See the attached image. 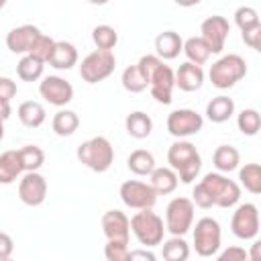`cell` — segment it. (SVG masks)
Returning a JSON list of instances; mask_svg holds the SVG:
<instances>
[{
  "label": "cell",
  "instance_id": "obj_42",
  "mask_svg": "<svg viewBox=\"0 0 261 261\" xmlns=\"http://www.w3.org/2000/svg\"><path fill=\"white\" fill-rule=\"evenodd\" d=\"M241 37H243L245 45H249L251 49L259 51V47H261V24H259V27H253V29H249V31H243Z\"/></svg>",
  "mask_w": 261,
  "mask_h": 261
},
{
  "label": "cell",
  "instance_id": "obj_33",
  "mask_svg": "<svg viewBox=\"0 0 261 261\" xmlns=\"http://www.w3.org/2000/svg\"><path fill=\"white\" fill-rule=\"evenodd\" d=\"M92 41L98 51H112L118 43V33L110 24H98L92 29Z\"/></svg>",
  "mask_w": 261,
  "mask_h": 261
},
{
  "label": "cell",
  "instance_id": "obj_41",
  "mask_svg": "<svg viewBox=\"0 0 261 261\" xmlns=\"http://www.w3.org/2000/svg\"><path fill=\"white\" fill-rule=\"evenodd\" d=\"M245 259H247V251H245L243 247H237V245L226 247V249L216 257V261H245Z\"/></svg>",
  "mask_w": 261,
  "mask_h": 261
},
{
  "label": "cell",
  "instance_id": "obj_5",
  "mask_svg": "<svg viewBox=\"0 0 261 261\" xmlns=\"http://www.w3.org/2000/svg\"><path fill=\"white\" fill-rule=\"evenodd\" d=\"M128 222L135 239L147 249L163 243L165 224H163V218L153 210H139L137 214H133V218H128Z\"/></svg>",
  "mask_w": 261,
  "mask_h": 261
},
{
  "label": "cell",
  "instance_id": "obj_48",
  "mask_svg": "<svg viewBox=\"0 0 261 261\" xmlns=\"http://www.w3.org/2000/svg\"><path fill=\"white\" fill-rule=\"evenodd\" d=\"M2 261H14V259H10V257H8V259H2Z\"/></svg>",
  "mask_w": 261,
  "mask_h": 261
},
{
  "label": "cell",
  "instance_id": "obj_44",
  "mask_svg": "<svg viewBox=\"0 0 261 261\" xmlns=\"http://www.w3.org/2000/svg\"><path fill=\"white\" fill-rule=\"evenodd\" d=\"M12 251H14V241H12V237L6 234V232H0V261H2V259H8V257L12 255Z\"/></svg>",
  "mask_w": 261,
  "mask_h": 261
},
{
  "label": "cell",
  "instance_id": "obj_10",
  "mask_svg": "<svg viewBox=\"0 0 261 261\" xmlns=\"http://www.w3.org/2000/svg\"><path fill=\"white\" fill-rule=\"evenodd\" d=\"M118 194H120L122 204L133 208V210H151L157 202V194L153 192V188L145 181H139V179L122 181Z\"/></svg>",
  "mask_w": 261,
  "mask_h": 261
},
{
  "label": "cell",
  "instance_id": "obj_36",
  "mask_svg": "<svg viewBox=\"0 0 261 261\" xmlns=\"http://www.w3.org/2000/svg\"><path fill=\"white\" fill-rule=\"evenodd\" d=\"M237 126L243 135L247 137H255L261 128V114L255 108H245L237 114Z\"/></svg>",
  "mask_w": 261,
  "mask_h": 261
},
{
  "label": "cell",
  "instance_id": "obj_34",
  "mask_svg": "<svg viewBox=\"0 0 261 261\" xmlns=\"http://www.w3.org/2000/svg\"><path fill=\"white\" fill-rule=\"evenodd\" d=\"M241 186L251 194H261V165L259 163H245L239 169Z\"/></svg>",
  "mask_w": 261,
  "mask_h": 261
},
{
  "label": "cell",
  "instance_id": "obj_21",
  "mask_svg": "<svg viewBox=\"0 0 261 261\" xmlns=\"http://www.w3.org/2000/svg\"><path fill=\"white\" fill-rule=\"evenodd\" d=\"M51 67L55 69H71L77 63V49L75 45L67 43V41H55L53 53L47 61Z\"/></svg>",
  "mask_w": 261,
  "mask_h": 261
},
{
  "label": "cell",
  "instance_id": "obj_17",
  "mask_svg": "<svg viewBox=\"0 0 261 261\" xmlns=\"http://www.w3.org/2000/svg\"><path fill=\"white\" fill-rule=\"evenodd\" d=\"M102 230L108 241H126L130 237V222L128 216L120 210H106L102 214Z\"/></svg>",
  "mask_w": 261,
  "mask_h": 261
},
{
  "label": "cell",
  "instance_id": "obj_12",
  "mask_svg": "<svg viewBox=\"0 0 261 261\" xmlns=\"http://www.w3.org/2000/svg\"><path fill=\"white\" fill-rule=\"evenodd\" d=\"M200 39L206 43V47L210 49V53H222L226 37L230 33V24L224 16L220 14H212L208 18L202 20L200 24Z\"/></svg>",
  "mask_w": 261,
  "mask_h": 261
},
{
  "label": "cell",
  "instance_id": "obj_1",
  "mask_svg": "<svg viewBox=\"0 0 261 261\" xmlns=\"http://www.w3.org/2000/svg\"><path fill=\"white\" fill-rule=\"evenodd\" d=\"M192 204L198 208H232L241 200V186L232 179H228L224 173L210 171L206 173L192 190Z\"/></svg>",
  "mask_w": 261,
  "mask_h": 261
},
{
  "label": "cell",
  "instance_id": "obj_35",
  "mask_svg": "<svg viewBox=\"0 0 261 261\" xmlns=\"http://www.w3.org/2000/svg\"><path fill=\"white\" fill-rule=\"evenodd\" d=\"M120 82H122V88H124L126 92H130V94H141V92H145V90L149 88V84H147L145 75L141 73V69L137 67V63L124 67Z\"/></svg>",
  "mask_w": 261,
  "mask_h": 261
},
{
  "label": "cell",
  "instance_id": "obj_20",
  "mask_svg": "<svg viewBox=\"0 0 261 261\" xmlns=\"http://www.w3.org/2000/svg\"><path fill=\"white\" fill-rule=\"evenodd\" d=\"M179 179L171 167H155L149 175V186L157 196H167L177 188Z\"/></svg>",
  "mask_w": 261,
  "mask_h": 261
},
{
  "label": "cell",
  "instance_id": "obj_4",
  "mask_svg": "<svg viewBox=\"0 0 261 261\" xmlns=\"http://www.w3.org/2000/svg\"><path fill=\"white\" fill-rule=\"evenodd\" d=\"M245 75H247V61L237 53L222 55L220 59H216L210 65V71H208V77H210L212 86L218 88V90L232 88Z\"/></svg>",
  "mask_w": 261,
  "mask_h": 261
},
{
  "label": "cell",
  "instance_id": "obj_11",
  "mask_svg": "<svg viewBox=\"0 0 261 261\" xmlns=\"http://www.w3.org/2000/svg\"><path fill=\"white\" fill-rule=\"evenodd\" d=\"M232 234L241 241H251L259 234V210L253 202L239 204L230 218Z\"/></svg>",
  "mask_w": 261,
  "mask_h": 261
},
{
  "label": "cell",
  "instance_id": "obj_28",
  "mask_svg": "<svg viewBox=\"0 0 261 261\" xmlns=\"http://www.w3.org/2000/svg\"><path fill=\"white\" fill-rule=\"evenodd\" d=\"M126 167L135 175H151V171L157 165H155V157H153L151 151H147V149H135L128 155V159H126Z\"/></svg>",
  "mask_w": 261,
  "mask_h": 261
},
{
  "label": "cell",
  "instance_id": "obj_25",
  "mask_svg": "<svg viewBox=\"0 0 261 261\" xmlns=\"http://www.w3.org/2000/svg\"><path fill=\"white\" fill-rule=\"evenodd\" d=\"M124 128L128 133V137L133 139H147L153 133V120L147 112L143 110H135L126 116L124 120Z\"/></svg>",
  "mask_w": 261,
  "mask_h": 261
},
{
  "label": "cell",
  "instance_id": "obj_32",
  "mask_svg": "<svg viewBox=\"0 0 261 261\" xmlns=\"http://www.w3.org/2000/svg\"><path fill=\"white\" fill-rule=\"evenodd\" d=\"M43 69H45V63L31 57V55H22L20 61L16 63V75L22 80V82H37L43 77Z\"/></svg>",
  "mask_w": 261,
  "mask_h": 261
},
{
  "label": "cell",
  "instance_id": "obj_29",
  "mask_svg": "<svg viewBox=\"0 0 261 261\" xmlns=\"http://www.w3.org/2000/svg\"><path fill=\"white\" fill-rule=\"evenodd\" d=\"M181 51L186 53V57H188V61L190 63H194V65H204L208 59H210V49L206 47V43L200 39V37H188L186 41H184V47H181Z\"/></svg>",
  "mask_w": 261,
  "mask_h": 261
},
{
  "label": "cell",
  "instance_id": "obj_37",
  "mask_svg": "<svg viewBox=\"0 0 261 261\" xmlns=\"http://www.w3.org/2000/svg\"><path fill=\"white\" fill-rule=\"evenodd\" d=\"M234 24L243 33V31H249L253 27H259L261 20H259V14H257V10L253 6H239L234 10Z\"/></svg>",
  "mask_w": 261,
  "mask_h": 261
},
{
  "label": "cell",
  "instance_id": "obj_39",
  "mask_svg": "<svg viewBox=\"0 0 261 261\" xmlns=\"http://www.w3.org/2000/svg\"><path fill=\"white\" fill-rule=\"evenodd\" d=\"M128 253L126 241H106L104 245V257L106 261H124Z\"/></svg>",
  "mask_w": 261,
  "mask_h": 261
},
{
  "label": "cell",
  "instance_id": "obj_7",
  "mask_svg": "<svg viewBox=\"0 0 261 261\" xmlns=\"http://www.w3.org/2000/svg\"><path fill=\"white\" fill-rule=\"evenodd\" d=\"M222 241V230L216 218L202 216L194 226V249L200 257H212L218 253Z\"/></svg>",
  "mask_w": 261,
  "mask_h": 261
},
{
  "label": "cell",
  "instance_id": "obj_30",
  "mask_svg": "<svg viewBox=\"0 0 261 261\" xmlns=\"http://www.w3.org/2000/svg\"><path fill=\"white\" fill-rule=\"evenodd\" d=\"M18 159H20V165H22L24 173L39 171L45 163V151L37 145H24V147L18 149Z\"/></svg>",
  "mask_w": 261,
  "mask_h": 261
},
{
  "label": "cell",
  "instance_id": "obj_6",
  "mask_svg": "<svg viewBox=\"0 0 261 261\" xmlns=\"http://www.w3.org/2000/svg\"><path fill=\"white\" fill-rule=\"evenodd\" d=\"M194 224V204L186 196L173 198L165 208V230L171 237H184Z\"/></svg>",
  "mask_w": 261,
  "mask_h": 261
},
{
  "label": "cell",
  "instance_id": "obj_27",
  "mask_svg": "<svg viewBox=\"0 0 261 261\" xmlns=\"http://www.w3.org/2000/svg\"><path fill=\"white\" fill-rule=\"evenodd\" d=\"M80 126V116L73 112V110H67V108H61L53 114V120H51V128L57 137H69L77 130Z\"/></svg>",
  "mask_w": 261,
  "mask_h": 261
},
{
  "label": "cell",
  "instance_id": "obj_26",
  "mask_svg": "<svg viewBox=\"0 0 261 261\" xmlns=\"http://www.w3.org/2000/svg\"><path fill=\"white\" fill-rule=\"evenodd\" d=\"M212 163L218 169V173H230V171H234L239 167L241 155L232 145H220L212 153Z\"/></svg>",
  "mask_w": 261,
  "mask_h": 261
},
{
  "label": "cell",
  "instance_id": "obj_9",
  "mask_svg": "<svg viewBox=\"0 0 261 261\" xmlns=\"http://www.w3.org/2000/svg\"><path fill=\"white\" fill-rule=\"evenodd\" d=\"M165 124H167V133L171 137H175L177 141H184L202 130L204 118H202V114H198L192 108H177V110L169 112Z\"/></svg>",
  "mask_w": 261,
  "mask_h": 261
},
{
  "label": "cell",
  "instance_id": "obj_22",
  "mask_svg": "<svg viewBox=\"0 0 261 261\" xmlns=\"http://www.w3.org/2000/svg\"><path fill=\"white\" fill-rule=\"evenodd\" d=\"M234 114V100L228 96H216L206 104V118L214 124L226 122Z\"/></svg>",
  "mask_w": 261,
  "mask_h": 261
},
{
  "label": "cell",
  "instance_id": "obj_16",
  "mask_svg": "<svg viewBox=\"0 0 261 261\" xmlns=\"http://www.w3.org/2000/svg\"><path fill=\"white\" fill-rule=\"evenodd\" d=\"M39 35H41V31H39V27H35V24H20V27H14V29H10L8 35H6V47H8L12 53L27 55Z\"/></svg>",
  "mask_w": 261,
  "mask_h": 261
},
{
  "label": "cell",
  "instance_id": "obj_45",
  "mask_svg": "<svg viewBox=\"0 0 261 261\" xmlns=\"http://www.w3.org/2000/svg\"><path fill=\"white\" fill-rule=\"evenodd\" d=\"M10 114H12L10 102H6V100H0V122L8 120V118H10Z\"/></svg>",
  "mask_w": 261,
  "mask_h": 261
},
{
  "label": "cell",
  "instance_id": "obj_38",
  "mask_svg": "<svg viewBox=\"0 0 261 261\" xmlns=\"http://www.w3.org/2000/svg\"><path fill=\"white\" fill-rule=\"evenodd\" d=\"M53 47H55V41H53L51 37H47V35L41 33V35L37 37V41L33 43V47H31V51H29L27 55H31V57H35V59L47 63L49 57H51V53H53Z\"/></svg>",
  "mask_w": 261,
  "mask_h": 261
},
{
  "label": "cell",
  "instance_id": "obj_15",
  "mask_svg": "<svg viewBox=\"0 0 261 261\" xmlns=\"http://www.w3.org/2000/svg\"><path fill=\"white\" fill-rule=\"evenodd\" d=\"M18 198L27 206H41L47 198V179L39 171H29L18 179Z\"/></svg>",
  "mask_w": 261,
  "mask_h": 261
},
{
  "label": "cell",
  "instance_id": "obj_47",
  "mask_svg": "<svg viewBox=\"0 0 261 261\" xmlns=\"http://www.w3.org/2000/svg\"><path fill=\"white\" fill-rule=\"evenodd\" d=\"M4 4H6V2H4V0H0V8H2V6H4Z\"/></svg>",
  "mask_w": 261,
  "mask_h": 261
},
{
  "label": "cell",
  "instance_id": "obj_2",
  "mask_svg": "<svg viewBox=\"0 0 261 261\" xmlns=\"http://www.w3.org/2000/svg\"><path fill=\"white\" fill-rule=\"evenodd\" d=\"M167 163L184 184H192L202 169V157L190 141L171 143V147L167 149Z\"/></svg>",
  "mask_w": 261,
  "mask_h": 261
},
{
  "label": "cell",
  "instance_id": "obj_49",
  "mask_svg": "<svg viewBox=\"0 0 261 261\" xmlns=\"http://www.w3.org/2000/svg\"><path fill=\"white\" fill-rule=\"evenodd\" d=\"M245 261H253V259H249V257H247V259H245Z\"/></svg>",
  "mask_w": 261,
  "mask_h": 261
},
{
  "label": "cell",
  "instance_id": "obj_18",
  "mask_svg": "<svg viewBox=\"0 0 261 261\" xmlns=\"http://www.w3.org/2000/svg\"><path fill=\"white\" fill-rule=\"evenodd\" d=\"M173 77H175V86L179 90L196 92L204 84V69L200 65H194V63L186 61V63H181L177 67V71H173Z\"/></svg>",
  "mask_w": 261,
  "mask_h": 261
},
{
  "label": "cell",
  "instance_id": "obj_8",
  "mask_svg": "<svg viewBox=\"0 0 261 261\" xmlns=\"http://www.w3.org/2000/svg\"><path fill=\"white\" fill-rule=\"evenodd\" d=\"M116 67V57L112 51H92L80 63V75L88 84H98L106 80Z\"/></svg>",
  "mask_w": 261,
  "mask_h": 261
},
{
  "label": "cell",
  "instance_id": "obj_14",
  "mask_svg": "<svg viewBox=\"0 0 261 261\" xmlns=\"http://www.w3.org/2000/svg\"><path fill=\"white\" fill-rule=\"evenodd\" d=\"M39 94L53 106H65L73 100V86L61 75H47L39 82Z\"/></svg>",
  "mask_w": 261,
  "mask_h": 261
},
{
  "label": "cell",
  "instance_id": "obj_31",
  "mask_svg": "<svg viewBox=\"0 0 261 261\" xmlns=\"http://www.w3.org/2000/svg\"><path fill=\"white\" fill-rule=\"evenodd\" d=\"M161 255H163V261H188L190 245L184 241V237H171L163 241Z\"/></svg>",
  "mask_w": 261,
  "mask_h": 261
},
{
  "label": "cell",
  "instance_id": "obj_24",
  "mask_svg": "<svg viewBox=\"0 0 261 261\" xmlns=\"http://www.w3.org/2000/svg\"><path fill=\"white\" fill-rule=\"evenodd\" d=\"M16 114H18V120H20L27 128H39V126L45 122V118H47L45 106H43L41 102H37V100H27V102H22V104L18 106Z\"/></svg>",
  "mask_w": 261,
  "mask_h": 261
},
{
  "label": "cell",
  "instance_id": "obj_40",
  "mask_svg": "<svg viewBox=\"0 0 261 261\" xmlns=\"http://www.w3.org/2000/svg\"><path fill=\"white\" fill-rule=\"evenodd\" d=\"M18 88H16V82L6 77V75H0V100H6L10 102L14 96H16Z\"/></svg>",
  "mask_w": 261,
  "mask_h": 261
},
{
  "label": "cell",
  "instance_id": "obj_3",
  "mask_svg": "<svg viewBox=\"0 0 261 261\" xmlns=\"http://www.w3.org/2000/svg\"><path fill=\"white\" fill-rule=\"evenodd\" d=\"M75 155L82 165H86L88 169H92L96 173L108 171L114 161V149L106 137H92V139L84 141L82 145H77Z\"/></svg>",
  "mask_w": 261,
  "mask_h": 261
},
{
  "label": "cell",
  "instance_id": "obj_46",
  "mask_svg": "<svg viewBox=\"0 0 261 261\" xmlns=\"http://www.w3.org/2000/svg\"><path fill=\"white\" fill-rule=\"evenodd\" d=\"M4 139V122H0V141Z\"/></svg>",
  "mask_w": 261,
  "mask_h": 261
},
{
  "label": "cell",
  "instance_id": "obj_13",
  "mask_svg": "<svg viewBox=\"0 0 261 261\" xmlns=\"http://www.w3.org/2000/svg\"><path fill=\"white\" fill-rule=\"evenodd\" d=\"M147 82H149L151 96L159 104H171V92L175 88V77H173V69L169 65H165V61H159L153 67Z\"/></svg>",
  "mask_w": 261,
  "mask_h": 261
},
{
  "label": "cell",
  "instance_id": "obj_23",
  "mask_svg": "<svg viewBox=\"0 0 261 261\" xmlns=\"http://www.w3.org/2000/svg\"><path fill=\"white\" fill-rule=\"evenodd\" d=\"M22 173V165L18 159V149H10L0 153V184L8 186L12 181H16Z\"/></svg>",
  "mask_w": 261,
  "mask_h": 261
},
{
  "label": "cell",
  "instance_id": "obj_19",
  "mask_svg": "<svg viewBox=\"0 0 261 261\" xmlns=\"http://www.w3.org/2000/svg\"><path fill=\"white\" fill-rule=\"evenodd\" d=\"M181 47H184V39L175 31H163L155 37V55L161 61L175 59L179 55Z\"/></svg>",
  "mask_w": 261,
  "mask_h": 261
},
{
  "label": "cell",
  "instance_id": "obj_43",
  "mask_svg": "<svg viewBox=\"0 0 261 261\" xmlns=\"http://www.w3.org/2000/svg\"><path fill=\"white\" fill-rule=\"evenodd\" d=\"M124 261H157V257L151 249H128Z\"/></svg>",
  "mask_w": 261,
  "mask_h": 261
}]
</instances>
